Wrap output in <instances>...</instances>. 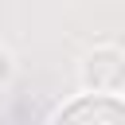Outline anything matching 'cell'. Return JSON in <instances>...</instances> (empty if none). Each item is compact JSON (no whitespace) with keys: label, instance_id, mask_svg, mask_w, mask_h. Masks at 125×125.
I'll return each instance as SVG.
<instances>
[{"label":"cell","instance_id":"1","mask_svg":"<svg viewBox=\"0 0 125 125\" xmlns=\"http://www.w3.org/2000/svg\"><path fill=\"white\" fill-rule=\"evenodd\" d=\"M55 125H125V102L105 98V94L78 98L70 109H62Z\"/></svg>","mask_w":125,"mask_h":125},{"label":"cell","instance_id":"2","mask_svg":"<svg viewBox=\"0 0 125 125\" xmlns=\"http://www.w3.org/2000/svg\"><path fill=\"white\" fill-rule=\"evenodd\" d=\"M125 78V62L117 51H94L86 62V86L94 90H117Z\"/></svg>","mask_w":125,"mask_h":125}]
</instances>
